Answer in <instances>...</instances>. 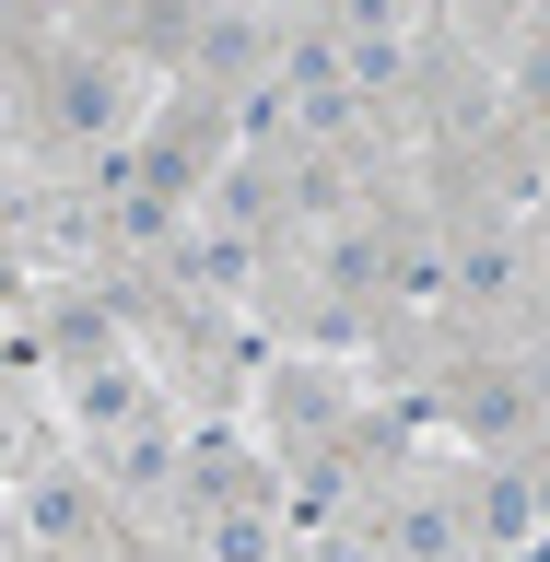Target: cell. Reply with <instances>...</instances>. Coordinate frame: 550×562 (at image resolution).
<instances>
[{
  "label": "cell",
  "mask_w": 550,
  "mask_h": 562,
  "mask_svg": "<svg viewBox=\"0 0 550 562\" xmlns=\"http://www.w3.org/2000/svg\"><path fill=\"white\" fill-rule=\"evenodd\" d=\"M223 562H270V527H258V516H223Z\"/></svg>",
  "instance_id": "6da1fadb"
}]
</instances>
